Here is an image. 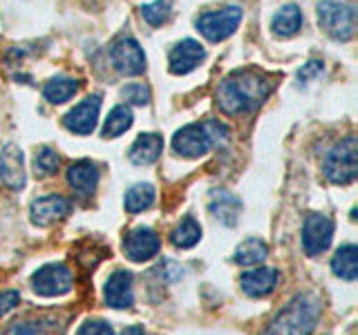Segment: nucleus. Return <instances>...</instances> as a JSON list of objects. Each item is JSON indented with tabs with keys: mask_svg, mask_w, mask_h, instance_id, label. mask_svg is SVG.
<instances>
[{
	"mask_svg": "<svg viewBox=\"0 0 358 335\" xmlns=\"http://www.w3.org/2000/svg\"><path fill=\"white\" fill-rule=\"evenodd\" d=\"M121 96L132 105H148L150 103V89L143 83H128L121 89Z\"/></svg>",
	"mask_w": 358,
	"mask_h": 335,
	"instance_id": "nucleus-30",
	"label": "nucleus"
},
{
	"mask_svg": "<svg viewBox=\"0 0 358 335\" xmlns=\"http://www.w3.org/2000/svg\"><path fill=\"white\" fill-rule=\"evenodd\" d=\"M240 22H242V9L238 5H229V7L199 14L195 20V27L206 40L222 43L229 36H233L235 29L240 27Z\"/></svg>",
	"mask_w": 358,
	"mask_h": 335,
	"instance_id": "nucleus-6",
	"label": "nucleus"
},
{
	"mask_svg": "<svg viewBox=\"0 0 358 335\" xmlns=\"http://www.w3.org/2000/svg\"><path fill=\"white\" fill-rule=\"evenodd\" d=\"M334 237V221L327 215L311 212L302 226V251L309 257H318L329 248Z\"/></svg>",
	"mask_w": 358,
	"mask_h": 335,
	"instance_id": "nucleus-8",
	"label": "nucleus"
},
{
	"mask_svg": "<svg viewBox=\"0 0 358 335\" xmlns=\"http://www.w3.org/2000/svg\"><path fill=\"white\" fill-rule=\"evenodd\" d=\"M99 112H101V96L92 94V96L83 98L81 103L74 105L70 112H67L65 119H63V126L70 132L85 137V134H90L96 128Z\"/></svg>",
	"mask_w": 358,
	"mask_h": 335,
	"instance_id": "nucleus-11",
	"label": "nucleus"
},
{
	"mask_svg": "<svg viewBox=\"0 0 358 335\" xmlns=\"http://www.w3.org/2000/svg\"><path fill=\"white\" fill-rule=\"evenodd\" d=\"M278 279H280V273L275 271V268L257 266V268H251V271L242 273L240 286L244 290V295H249V297H264V295L273 293V290H275Z\"/></svg>",
	"mask_w": 358,
	"mask_h": 335,
	"instance_id": "nucleus-16",
	"label": "nucleus"
},
{
	"mask_svg": "<svg viewBox=\"0 0 358 335\" xmlns=\"http://www.w3.org/2000/svg\"><path fill=\"white\" fill-rule=\"evenodd\" d=\"M268 92H271V83L262 72L238 70L220 81L215 89V103L229 117L251 114L264 103Z\"/></svg>",
	"mask_w": 358,
	"mask_h": 335,
	"instance_id": "nucleus-1",
	"label": "nucleus"
},
{
	"mask_svg": "<svg viewBox=\"0 0 358 335\" xmlns=\"http://www.w3.org/2000/svg\"><path fill=\"white\" fill-rule=\"evenodd\" d=\"M34 293L41 297H56L72 290V271L63 264H45L31 277Z\"/></svg>",
	"mask_w": 358,
	"mask_h": 335,
	"instance_id": "nucleus-7",
	"label": "nucleus"
},
{
	"mask_svg": "<svg viewBox=\"0 0 358 335\" xmlns=\"http://www.w3.org/2000/svg\"><path fill=\"white\" fill-rule=\"evenodd\" d=\"M106 304L110 308H130L134 304V290H132V275L128 271H115L106 282L103 288Z\"/></svg>",
	"mask_w": 358,
	"mask_h": 335,
	"instance_id": "nucleus-15",
	"label": "nucleus"
},
{
	"mask_svg": "<svg viewBox=\"0 0 358 335\" xmlns=\"http://www.w3.org/2000/svg\"><path fill=\"white\" fill-rule=\"evenodd\" d=\"M208 210L213 217L224 223V226H233L242 212V204L238 197L229 193V190L217 188L208 193Z\"/></svg>",
	"mask_w": 358,
	"mask_h": 335,
	"instance_id": "nucleus-17",
	"label": "nucleus"
},
{
	"mask_svg": "<svg viewBox=\"0 0 358 335\" xmlns=\"http://www.w3.org/2000/svg\"><path fill=\"white\" fill-rule=\"evenodd\" d=\"M152 204H155V188L150 184L132 186L126 193V197H123V206H126V210L132 212V215L148 210Z\"/></svg>",
	"mask_w": 358,
	"mask_h": 335,
	"instance_id": "nucleus-25",
	"label": "nucleus"
},
{
	"mask_svg": "<svg viewBox=\"0 0 358 335\" xmlns=\"http://www.w3.org/2000/svg\"><path fill=\"white\" fill-rule=\"evenodd\" d=\"M70 201L61 195H48V197H41L31 204V210H29V219L34 226H52V223L65 219L70 215Z\"/></svg>",
	"mask_w": 358,
	"mask_h": 335,
	"instance_id": "nucleus-12",
	"label": "nucleus"
},
{
	"mask_svg": "<svg viewBox=\"0 0 358 335\" xmlns=\"http://www.w3.org/2000/svg\"><path fill=\"white\" fill-rule=\"evenodd\" d=\"M266 255H268V246L262 239L253 237V239H244L238 248H235L233 260L242 266H255V264L264 262Z\"/></svg>",
	"mask_w": 358,
	"mask_h": 335,
	"instance_id": "nucleus-24",
	"label": "nucleus"
},
{
	"mask_svg": "<svg viewBox=\"0 0 358 335\" xmlns=\"http://www.w3.org/2000/svg\"><path fill=\"white\" fill-rule=\"evenodd\" d=\"M67 184L72 186L74 193L90 197L99 186V170L92 161L81 159L74 161L70 168H67Z\"/></svg>",
	"mask_w": 358,
	"mask_h": 335,
	"instance_id": "nucleus-18",
	"label": "nucleus"
},
{
	"mask_svg": "<svg viewBox=\"0 0 358 335\" xmlns=\"http://www.w3.org/2000/svg\"><path fill=\"white\" fill-rule=\"evenodd\" d=\"M78 333L87 335V333H112V327L106 320H87L78 327Z\"/></svg>",
	"mask_w": 358,
	"mask_h": 335,
	"instance_id": "nucleus-31",
	"label": "nucleus"
},
{
	"mask_svg": "<svg viewBox=\"0 0 358 335\" xmlns=\"http://www.w3.org/2000/svg\"><path fill=\"white\" fill-rule=\"evenodd\" d=\"M20 302V295L16 290H5V293H0V315H5V313L14 311Z\"/></svg>",
	"mask_w": 358,
	"mask_h": 335,
	"instance_id": "nucleus-32",
	"label": "nucleus"
},
{
	"mask_svg": "<svg viewBox=\"0 0 358 335\" xmlns=\"http://www.w3.org/2000/svg\"><path fill=\"white\" fill-rule=\"evenodd\" d=\"M110 61L117 72L126 76H139L145 72V54L134 38H119L110 47Z\"/></svg>",
	"mask_w": 358,
	"mask_h": 335,
	"instance_id": "nucleus-10",
	"label": "nucleus"
},
{
	"mask_svg": "<svg viewBox=\"0 0 358 335\" xmlns=\"http://www.w3.org/2000/svg\"><path fill=\"white\" fill-rule=\"evenodd\" d=\"M78 92V81L70 76H54L50 78L43 87V96L50 100V103L61 105L65 100H70Z\"/></svg>",
	"mask_w": 358,
	"mask_h": 335,
	"instance_id": "nucleus-22",
	"label": "nucleus"
},
{
	"mask_svg": "<svg viewBox=\"0 0 358 335\" xmlns=\"http://www.w3.org/2000/svg\"><path fill=\"white\" fill-rule=\"evenodd\" d=\"M227 139V126L215 119H206L201 123H190V126L177 130L173 137V150L179 156H184V159H197V156H204L210 148H215V145L224 143Z\"/></svg>",
	"mask_w": 358,
	"mask_h": 335,
	"instance_id": "nucleus-2",
	"label": "nucleus"
},
{
	"mask_svg": "<svg viewBox=\"0 0 358 335\" xmlns=\"http://www.w3.org/2000/svg\"><path fill=\"white\" fill-rule=\"evenodd\" d=\"M206 59V50L193 38L179 40L175 47L171 50V56H168V65H171V72L182 76L193 72L197 65H201Z\"/></svg>",
	"mask_w": 358,
	"mask_h": 335,
	"instance_id": "nucleus-13",
	"label": "nucleus"
},
{
	"mask_svg": "<svg viewBox=\"0 0 358 335\" xmlns=\"http://www.w3.org/2000/svg\"><path fill=\"white\" fill-rule=\"evenodd\" d=\"M322 313V302L316 295H296L280 308V313L268 324V333H311L316 329Z\"/></svg>",
	"mask_w": 358,
	"mask_h": 335,
	"instance_id": "nucleus-3",
	"label": "nucleus"
},
{
	"mask_svg": "<svg viewBox=\"0 0 358 335\" xmlns=\"http://www.w3.org/2000/svg\"><path fill=\"white\" fill-rule=\"evenodd\" d=\"M159 248H162L159 234L150 226H137L128 230L126 237H123V253H126L130 262H137V264L148 262L159 253Z\"/></svg>",
	"mask_w": 358,
	"mask_h": 335,
	"instance_id": "nucleus-9",
	"label": "nucleus"
},
{
	"mask_svg": "<svg viewBox=\"0 0 358 335\" xmlns=\"http://www.w3.org/2000/svg\"><path fill=\"white\" fill-rule=\"evenodd\" d=\"M320 72H322V63H320V61H311V63H307V65L298 72V78H300V81H309L311 76H316V74H320Z\"/></svg>",
	"mask_w": 358,
	"mask_h": 335,
	"instance_id": "nucleus-33",
	"label": "nucleus"
},
{
	"mask_svg": "<svg viewBox=\"0 0 358 335\" xmlns=\"http://www.w3.org/2000/svg\"><path fill=\"white\" fill-rule=\"evenodd\" d=\"M52 329H63V324H56V318L48 315H38V318H25V320H16L9 324V333H48Z\"/></svg>",
	"mask_w": 358,
	"mask_h": 335,
	"instance_id": "nucleus-27",
	"label": "nucleus"
},
{
	"mask_svg": "<svg viewBox=\"0 0 358 335\" xmlns=\"http://www.w3.org/2000/svg\"><path fill=\"white\" fill-rule=\"evenodd\" d=\"M171 14H173V0H155V3L141 7L143 20L152 27L164 25V22L171 18Z\"/></svg>",
	"mask_w": 358,
	"mask_h": 335,
	"instance_id": "nucleus-28",
	"label": "nucleus"
},
{
	"mask_svg": "<svg viewBox=\"0 0 358 335\" xmlns=\"http://www.w3.org/2000/svg\"><path fill=\"white\" fill-rule=\"evenodd\" d=\"M322 172L336 186H347L356 181L358 174V141L356 137H345L324 156Z\"/></svg>",
	"mask_w": 358,
	"mask_h": 335,
	"instance_id": "nucleus-4",
	"label": "nucleus"
},
{
	"mask_svg": "<svg viewBox=\"0 0 358 335\" xmlns=\"http://www.w3.org/2000/svg\"><path fill=\"white\" fill-rule=\"evenodd\" d=\"M130 126H132V110L128 105H117L103 123V137L117 139L126 130H130Z\"/></svg>",
	"mask_w": 358,
	"mask_h": 335,
	"instance_id": "nucleus-26",
	"label": "nucleus"
},
{
	"mask_svg": "<svg viewBox=\"0 0 358 335\" xmlns=\"http://www.w3.org/2000/svg\"><path fill=\"white\" fill-rule=\"evenodd\" d=\"M318 25L334 40H350L356 34V9L343 0H320L318 7Z\"/></svg>",
	"mask_w": 358,
	"mask_h": 335,
	"instance_id": "nucleus-5",
	"label": "nucleus"
},
{
	"mask_svg": "<svg viewBox=\"0 0 358 335\" xmlns=\"http://www.w3.org/2000/svg\"><path fill=\"white\" fill-rule=\"evenodd\" d=\"M162 150H164L162 137L159 134L148 132V134H139L137 141L132 143L128 156L134 165H152L162 156Z\"/></svg>",
	"mask_w": 358,
	"mask_h": 335,
	"instance_id": "nucleus-19",
	"label": "nucleus"
},
{
	"mask_svg": "<svg viewBox=\"0 0 358 335\" xmlns=\"http://www.w3.org/2000/svg\"><path fill=\"white\" fill-rule=\"evenodd\" d=\"M0 179L9 190H20L25 188V156L18 145L9 143L0 152Z\"/></svg>",
	"mask_w": 358,
	"mask_h": 335,
	"instance_id": "nucleus-14",
	"label": "nucleus"
},
{
	"mask_svg": "<svg viewBox=\"0 0 358 335\" xmlns=\"http://www.w3.org/2000/svg\"><path fill=\"white\" fill-rule=\"evenodd\" d=\"M300 25H302V11H300L298 5L280 7V11L271 20V29H273L275 36H280V38L294 36V34H298Z\"/></svg>",
	"mask_w": 358,
	"mask_h": 335,
	"instance_id": "nucleus-21",
	"label": "nucleus"
},
{
	"mask_svg": "<svg viewBox=\"0 0 358 335\" xmlns=\"http://www.w3.org/2000/svg\"><path fill=\"white\" fill-rule=\"evenodd\" d=\"M199 239H201V226L195 217H184L171 232V244H175L177 248H193Z\"/></svg>",
	"mask_w": 358,
	"mask_h": 335,
	"instance_id": "nucleus-23",
	"label": "nucleus"
},
{
	"mask_svg": "<svg viewBox=\"0 0 358 335\" xmlns=\"http://www.w3.org/2000/svg\"><path fill=\"white\" fill-rule=\"evenodd\" d=\"M331 271L336 277L345 279V282H354L358 277V248L356 244H345L336 251L331 260Z\"/></svg>",
	"mask_w": 358,
	"mask_h": 335,
	"instance_id": "nucleus-20",
	"label": "nucleus"
},
{
	"mask_svg": "<svg viewBox=\"0 0 358 335\" xmlns=\"http://www.w3.org/2000/svg\"><path fill=\"white\" fill-rule=\"evenodd\" d=\"M59 165H61V159H59V154H56L52 148H41L38 154L34 156V168L43 174V177H48V174H56V170H59Z\"/></svg>",
	"mask_w": 358,
	"mask_h": 335,
	"instance_id": "nucleus-29",
	"label": "nucleus"
}]
</instances>
